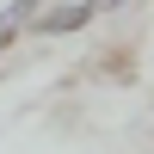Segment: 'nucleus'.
<instances>
[{"label": "nucleus", "instance_id": "obj_1", "mask_svg": "<svg viewBox=\"0 0 154 154\" xmlns=\"http://www.w3.org/2000/svg\"><path fill=\"white\" fill-rule=\"evenodd\" d=\"M93 19H99V0H43L37 19H31V31L37 37H74V31H86Z\"/></svg>", "mask_w": 154, "mask_h": 154}, {"label": "nucleus", "instance_id": "obj_2", "mask_svg": "<svg viewBox=\"0 0 154 154\" xmlns=\"http://www.w3.org/2000/svg\"><path fill=\"white\" fill-rule=\"evenodd\" d=\"M37 6H43V0H6V6H0V49H12L25 31H31Z\"/></svg>", "mask_w": 154, "mask_h": 154}]
</instances>
